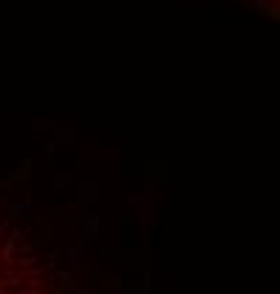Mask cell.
Returning a JSON list of instances; mask_svg holds the SVG:
<instances>
[{
  "mask_svg": "<svg viewBox=\"0 0 280 294\" xmlns=\"http://www.w3.org/2000/svg\"><path fill=\"white\" fill-rule=\"evenodd\" d=\"M14 263H20V269H31V266H37V258L34 255H20Z\"/></svg>",
  "mask_w": 280,
  "mask_h": 294,
  "instance_id": "cell-11",
  "label": "cell"
},
{
  "mask_svg": "<svg viewBox=\"0 0 280 294\" xmlns=\"http://www.w3.org/2000/svg\"><path fill=\"white\" fill-rule=\"evenodd\" d=\"M14 178H29V161H23V167H17V173H14Z\"/></svg>",
  "mask_w": 280,
  "mask_h": 294,
  "instance_id": "cell-14",
  "label": "cell"
},
{
  "mask_svg": "<svg viewBox=\"0 0 280 294\" xmlns=\"http://www.w3.org/2000/svg\"><path fill=\"white\" fill-rule=\"evenodd\" d=\"M93 240H96V237L91 235V232H79V237H77V243H74V249H77V252H82V249H88Z\"/></svg>",
  "mask_w": 280,
  "mask_h": 294,
  "instance_id": "cell-9",
  "label": "cell"
},
{
  "mask_svg": "<svg viewBox=\"0 0 280 294\" xmlns=\"http://www.w3.org/2000/svg\"><path fill=\"white\" fill-rule=\"evenodd\" d=\"M29 209H31V204H9V221L14 224V221H23L26 215H29Z\"/></svg>",
  "mask_w": 280,
  "mask_h": 294,
  "instance_id": "cell-4",
  "label": "cell"
},
{
  "mask_svg": "<svg viewBox=\"0 0 280 294\" xmlns=\"http://www.w3.org/2000/svg\"><path fill=\"white\" fill-rule=\"evenodd\" d=\"M37 226H40V235H43V237H40V246H43V243H48V240H51V237H54L57 226L51 224V221H48V218H45V215H43V218H40V221H37Z\"/></svg>",
  "mask_w": 280,
  "mask_h": 294,
  "instance_id": "cell-3",
  "label": "cell"
},
{
  "mask_svg": "<svg viewBox=\"0 0 280 294\" xmlns=\"http://www.w3.org/2000/svg\"><path fill=\"white\" fill-rule=\"evenodd\" d=\"M71 181H74V176H68V173H65V176H62V173H60V176H57V178H54V187H57V190H62V187H68Z\"/></svg>",
  "mask_w": 280,
  "mask_h": 294,
  "instance_id": "cell-13",
  "label": "cell"
},
{
  "mask_svg": "<svg viewBox=\"0 0 280 294\" xmlns=\"http://www.w3.org/2000/svg\"><path fill=\"white\" fill-rule=\"evenodd\" d=\"M60 258H65V263L71 269H79V260H77V249H60Z\"/></svg>",
  "mask_w": 280,
  "mask_h": 294,
  "instance_id": "cell-8",
  "label": "cell"
},
{
  "mask_svg": "<svg viewBox=\"0 0 280 294\" xmlns=\"http://www.w3.org/2000/svg\"><path fill=\"white\" fill-rule=\"evenodd\" d=\"M79 224L85 226V232H91L93 237H99L102 224H99V215H96V212H88V209H82V212H79Z\"/></svg>",
  "mask_w": 280,
  "mask_h": 294,
  "instance_id": "cell-2",
  "label": "cell"
},
{
  "mask_svg": "<svg viewBox=\"0 0 280 294\" xmlns=\"http://www.w3.org/2000/svg\"><path fill=\"white\" fill-rule=\"evenodd\" d=\"M23 283H26V269H20V271H9V274L3 277V286H9V289H20Z\"/></svg>",
  "mask_w": 280,
  "mask_h": 294,
  "instance_id": "cell-6",
  "label": "cell"
},
{
  "mask_svg": "<svg viewBox=\"0 0 280 294\" xmlns=\"http://www.w3.org/2000/svg\"><path fill=\"white\" fill-rule=\"evenodd\" d=\"M48 274H51V280H54L57 292H71V289H74V274L68 269H54V271H48Z\"/></svg>",
  "mask_w": 280,
  "mask_h": 294,
  "instance_id": "cell-1",
  "label": "cell"
},
{
  "mask_svg": "<svg viewBox=\"0 0 280 294\" xmlns=\"http://www.w3.org/2000/svg\"><path fill=\"white\" fill-rule=\"evenodd\" d=\"M99 198L96 195V184H79V204H93Z\"/></svg>",
  "mask_w": 280,
  "mask_h": 294,
  "instance_id": "cell-5",
  "label": "cell"
},
{
  "mask_svg": "<svg viewBox=\"0 0 280 294\" xmlns=\"http://www.w3.org/2000/svg\"><path fill=\"white\" fill-rule=\"evenodd\" d=\"M17 294H43V292H40V289H31V286H20Z\"/></svg>",
  "mask_w": 280,
  "mask_h": 294,
  "instance_id": "cell-15",
  "label": "cell"
},
{
  "mask_svg": "<svg viewBox=\"0 0 280 294\" xmlns=\"http://www.w3.org/2000/svg\"><path fill=\"white\" fill-rule=\"evenodd\" d=\"M9 240H11V243H17V246H20L23 240H26V232H23L20 226H11V229H9Z\"/></svg>",
  "mask_w": 280,
  "mask_h": 294,
  "instance_id": "cell-10",
  "label": "cell"
},
{
  "mask_svg": "<svg viewBox=\"0 0 280 294\" xmlns=\"http://www.w3.org/2000/svg\"><path fill=\"white\" fill-rule=\"evenodd\" d=\"M14 249H17V243H11V240H6L3 249H0V255H3V263H6V266H14V260H17Z\"/></svg>",
  "mask_w": 280,
  "mask_h": 294,
  "instance_id": "cell-7",
  "label": "cell"
},
{
  "mask_svg": "<svg viewBox=\"0 0 280 294\" xmlns=\"http://www.w3.org/2000/svg\"><path fill=\"white\" fill-rule=\"evenodd\" d=\"M105 286H111V289H119V286H122V274H119V271L108 274V277H105Z\"/></svg>",
  "mask_w": 280,
  "mask_h": 294,
  "instance_id": "cell-12",
  "label": "cell"
}]
</instances>
